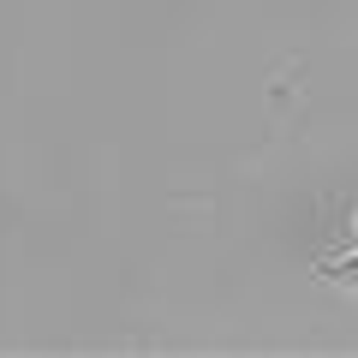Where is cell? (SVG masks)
Wrapping results in <instances>:
<instances>
[{"label":"cell","instance_id":"6da1fadb","mask_svg":"<svg viewBox=\"0 0 358 358\" xmlns=\"http://www.w3.org/2000/svg\"><path fill=\"white\" fill-rule=\"evenodd\" d=\"M317 281L334 287V293H346V299H358V245L346 257H322V263H317Z\"/></svg>","mask_w":358,"mask_h":358},{"label":"cell","instance_id":"7a4b0ae2","mask_svg":"<svg viewBox=\"0 0 358 358\" xmlns=\"http://www.w3.org/2000/svg\"><path fill=\"white\" fill-rule=\"evenodd\" d=\"M352 227H358V215H352Z\"/></svg>","mask_w":358,"mask_h":358}]
</instances>
